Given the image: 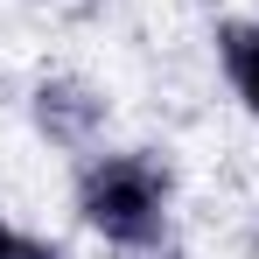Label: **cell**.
<instances>
[{
  "mask_svg": "<svg viewBox=\"0 0 259 259\" xmlns=\"http://www.w3.org/2000/svg\"><path fill=\"white\" fill-rule=\"evenodd\" d=\"M70 210L105 252L147 259L168 245L175 224V175L154 147H98L70 175Z\"/></svg>",
  "mask_w": 259,
  "mask_h": 259,
  "instance_id": "1",
  "label": "cell"
},
{
  "mask_svg": "<svg viewBox=\"0 0 259 259\" xmlns=\"http://www.w3.org/2000/svg\"><path fill=\"white\" fill-rule=\"evenodd\" d=\"M28 119L42 133L56 154H98L105 147V126H112V105H105V91L84 84V77H70V70H49L42 84L28 91Z\"/></svg>",
  "mask_w": 259,
  "mask_h": 259,
  "instance_id": "2",
  "label": "cell"
},
{
  "mask_svg": "<svg viewBox=\"0 0 259 259\" xmlns=\"http://www.w3.org/2000/svg\"><path fill=\"white\" fill-rule=\"evenodd\" d=\"M217 70H224L231 98L259 119V14H238L217 28Z\"/></svg>",
  "mask_w": 259,
  "mask_h": 259,
  "instance_id": "3",
  "label": "cell"
},
{
  "mask_svg": "<svg viewBox=\"0 0 259 259\" xmlns=\"http://www.w3.org/2000/svg\"><path fill=\"white\" fill-rule=\"evenodd\" d=\"M14 259H70V252H63L56 238H35V231H21V238H14Z\"/></svg>",
  "mask_w": 259,
  "mask_h": 259,
  "instance_id": "4",
  "label": "cell"
},
{
  "mask_svg": "<svg viewBox=\"0 0 259 259\" xmlns=\"http://www.w3.org/2000/svg\"><path fill=\"white\" fill-rule=\"evenodd\" d=\"M14 238H21V224H14V217L0 210V259H14Z\"/></svg>",
  "mask_w": 259,
  "mask_h": 259,
  "instance_id": "5",
  "label": "cell"
}]
</instances>
